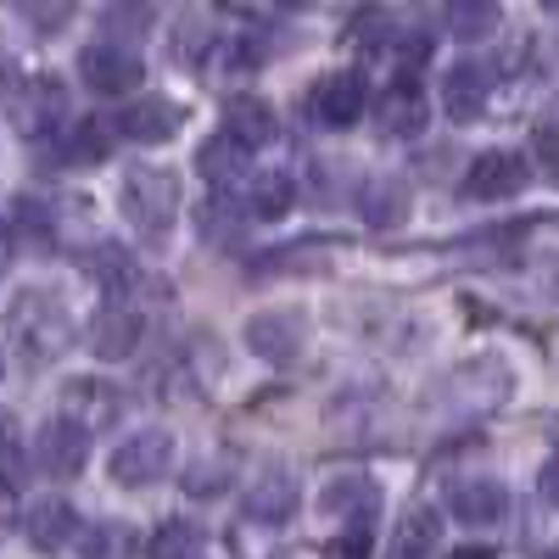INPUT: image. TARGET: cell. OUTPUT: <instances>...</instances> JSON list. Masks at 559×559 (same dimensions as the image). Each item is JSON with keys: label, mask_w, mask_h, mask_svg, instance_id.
<instances>
[{"label": "cell", "mask_w": 559, "mask_h": 559, "mask_svg": "<svg viewBox=\"0 0 559 559\" xmlns=\"http://www.w3.org/2000/svg\"><path fill=\"white\" fill-rule=\"evenodd\" d=\"M7 336L28 364H51L73 342V319L57 292H17V302L7 308Z\"/></svg>", "instance_id": "6da1fadb"}, {"label": "cell", "mask_w": 559, "mask_h": 559, "mask_svg": "<svg viewBox=\"0 0 559 559\" xmlns=\"http://www.w3.org/2000/svg\"><path fill=\"white\" fill-rule=\"evenodd\" d=\"M123 213L134 224L140 241H168V229L179 218V179L168 168H134L123 179Z\"/></svg>", "instance_id": "7a4b0ae2"}, {"label": "cell", "mask_w": 559, "mask_h": 559, "mask_svg": "<svg viewBox=\"0 0 559 559\" xmlns=\"http://www.w3.org/2000/svg\"><path fill=\"white\" fill-rule=\"evenodd\" d=\"M107 471L118 487H157L174 471V437L168 431H134L129 442H118Z\"/></svg>", "instance_id": "3957f363"}, {"label": "cell", "mask_w": 559, "mask_h": 559, "mask_svg": "<svg viewBox=\"0 0 559 559\" xmlns=\"http://www.w3.org/2000/svg\"><path fill=\"white\" fill-rule=\"evenodd\" d=\"M369 107V84L358 73H324L308 96V112L319 129H353Z\"/></svg>", "instance_id": "277c9868"}, {"label": "cell", "mask_w": 559, "mask_h": 559, "mask_svg": "<svg viewBox=\"0 0 559 559\" xmlns=\"http://www.w3.org/2000/svg\"><path fill=\"white\" fill-rule=\"evenodd\" d=\"M62 118H68V90H62L51 73L28 79L23 90H12V123H17V134L39 140V134L62 129Z\"/></svg>", "instance_id": "5b68a950"}, {"label": "cell", "mask_w": 559, "mask_h": 559, "mask_svg": "<svg viewBox=\"0 0 559 559\" xmlns=\"http://www.w3.org/2000/svg\"><path fill=\"white\" fill-rule=\"evenodd\" d=\"M79 73H84L90 90H102V96H134L140 79H146L140 57L123 51V45H84V51H79Z\"/></svg>", "instance_id": "8992f818"}, {"label": "cell", "mask_w": 559, "mask_h": 559, "mask_svg": "<svg viewBox=\"0 0 559 559\" xmlns=\"http://www.w3.org/2000/svg\"><path fill=\"white\" fill-rule=\"evenodd\" d=\"M84 459H90V431H79L73 419H51V426H39L34 437V464L45 476H57V481H73L84 471Z\"/></svg>", "instance_id": "52a82bcc"}, {"label": "cell", "mask_w": 559, "mask_h": 559, "mask_svg": "<svg viewBox=\"0 0 559 559\" xmlns=\"http://www.w3.org/2000/svg\"><path fill=\"white\" fill-rule=\"evenodd\" d=\"M526 179H532V168L515 152H481L471 163V174H464V191L476 202H509V197L526 191Z\"/></svg>", "instance_id": "ba28073f"}, {"label": "cell", "mask_w": 559, "mask_h": 559, "mask_svg": "<svg viewBox=\"0 0 559 559\" xmlns=\"http://www.w3.org/2000/svg\"><path fill=\"white\" fill-rule=\"evenodd\" d=\"M247 347L269 364H292L302 353V313H286V308H263L247 319Z\"/></svg>", "instance_id": "9c48e42d"}, {"label": "cell", "mask_w": 559, "mask_h": 559, "mask_svg": "<svg viewBox=\"0 0 559 559\" xmlns=\"http://www.w3.org/2000/svg\"><path fill=\"white\" fill-rule=\"evenodd\" d=\"M123 414V392L118 386H107V381H68L62 386V419H73L79 431H102V426H112V419Z\"/></svg>", "instance_id": "30bf717a"}, {"label": "cell", "mask_w": 559, "mask_h": 559, "mask_svg": "<svg viewBox=\"0 0 559 559\" xmlns=\"http://www.w3.org/2000/svg\"><path fill=\"white\" fill-rule=\"evenodd\" d=\"M448 515H453L459 526H498V521L509 515V492H503V481H492V476L459 481V487L448 492Z\"/></svg>", "instance_id": "8fae6325"}, {"label": "cell", "mask_w": 559, "mask_h": 559, "mask_svg": "<svg viewBox=\"0 0 559 559\" xmlns=\"http://www.w3.org/2000/svg\"><path fill=\"white\" fill-rule=\"evenodd\" d=\"M23 532L39 554H62L68 543H79V515H73L68 498H39V503H28Z\"/></svg>", "instance_id": "7c38bea8"}, {"label": "cell", "mask_w": 559, "mask_h": 559, "mask_svg": "<svg viewBox=\"0 0 559 559\" xmlns=\"http://www.w3.org/2000/svg\"><path fill=\"white\" fill-rule=\"evenodd\" d=\"M112 123H118V134L134 140V146H163V140L179 134V107L163 102V96H140V102H129L123 118H112Z\"/></svg>", "instance_id": "4fadbf2b"}, {"label": "cell", "mask_w": 559, "mask_h": 559, "mask_svg": "<svg viewBox=\"0 0 559 559\" xmlns=\"http://www.w3.org/2000/svg\"><path fill=\"white\" fill-rule=\"evenodd\" d=\"M376 123L392 140H414L419 129H426V96H419L414 79H397L392 90H381L376 96Z\"/></svg>", "instance_id": "5bb4252c"}, {"label": "cell", "mask_w": 559, "mask_h": 559, "mask_svg": "<svg viewBox=\"0 0 559 559\" xmlns=\"http://www.w3.org/2000/svg\"><path fill=\"white\" fill-rule=\"evenodd\" d=\"M224 134L236 140L241 152H258V146H269V140L280 134V123H274V107H269L263 96H229V102H224Z\"/></svg>", "instance_id": "9a60e30c"}, {"label": "cell", "mask_w": 559, "mask_h": 559, "mask_svg": "<svg viewBox=\"0 0 559 559\" xmlns=\"http://www.w3.org/2000/svg\"><path fill=\"white\" fill-rule=\"evenodd\" d=\"M140 336H146V324H140L134 308H102L96 319H90V353L107 358V364L129 358L140 347Z\"/></svg>", "instance_id": "2e32d148"}, {"label": "cell", "mask_w": 559, "mask_h": 559, "mask_svg": "<svg viewBox=\"0 0 559 559\" xmlns=\"http://www.w3.org/2000/svg\"><path fill=\"white\" fill-rule=\"evenodd\" d=\"M319 509L324 515H347V526H369L381 509V487L369 476H336V481H324Z\"/></svg>", "instance_id": "e0dca14e"}, {"label": "cell", "mask_w": 559, "mask_h": 559, "mask_svg": "<svg viewBox=\"0 0 559 559\" xmlns=\"http://www.w3.org/2000/svg\"><path fill=\"white\" fill-rule=\"evenodd\" d=\"M358 213H364V224H376V229L403 224V218H408V185H403V174L364 179V185H358Z\"/></svg>", "instance_id": "ac0fdd59"}, {"label": "cell", "mask_w": 559, "mask_h": 559, "mask_svg": "<svg viewBox=\"0 0 559 559\" xmlns=\"http://www.w3.org/2000/svg\"><path fill=\"white\" fill-rule=\"evenodd\" d=\"M487 73L481 68H471V62H459V68H448V79H442V112H448V123H476L481 118V107H487Z\"/></svg>", "instance_id": "d6986e66"}, {"label": "cell", "mask_w": 559, "mask_h": 559, "mask_svg": "<svg viewBox=\"0 0 559 559\" xmlns=\"http://www.w3.org/2000/svg\"><path fill=\"white\" fill-rule=\"evenodd\" d=\"M297 503H302L297 481H292L286 471H274V476H263V481L247 492V515L263 521V526H286V521L297 515Z\"/></svg>", "instance_id": "ffe728a7"}, {"label": "cell", "mask_w": 559, "mask_h": 559, "mask_svg": "<svg viewBox=\"0 0 559 559\" xmlns=\"http://www.w3.org/2000/svg\"><path fill=\"white\" fill-rule=\"evenodd\" d=\"M437 543H442V515H437V509H408L403 526H397L392 554H397V559H431Z\"/></svg>", "instance_id": "44dd1931"}, {"label": "cell", "mask_w": 559, "mask_h": 559, "mask_svg": "<svg viewBox=\"0 0 559 559\" xmlns=\"http://www.w3.org/2000/svg\"><path fill=\"white\" fill-rule=\"evenodd\" d=\"M498 23H503L498 0H448V34L464 39V45H471V39H492Z\"/></svg>", "instance_id": "7402d4cb"}, {"label": "cell", "mask_w": 559, "mask_h": 559, "mask_svg": "<svg viewBox=\"0 0 559 559\" xmlns=\"http://www.w3.org/2000/svg\"><path fill=\"white\" fill-rule=\"evenodd\" d=\"M152 559H197L202 554V526L197 521H163L146 543Z\"/></svg>", "instance_id": "603a6c76"}, {"label": "cell", "mask_w": 559, "mask_h": 559, "mask_svg": "<svg viewBox=\"0 0 559 559\" xmlns=\"http://www.w3.org/2000/svg\"><path fill=\"white\" fill-rule=\"evenodd\" d=\"M197 168H202L213 185H229V179H241V168H247V152H241L229 134H213L207 146L197 152Z\"/></svg>", "instance_id": "cb8c5ba5"}, {"label": "cell", "mask_w": 559, "mask_h": 559, "mask_svg": "<svg viewBox=\"0 0 559 559\" xmlns=\"http://www.w3.org/2000/svg\"><path fill=\"white\" fill-rule=\"evenodd\" d=\"M79 548L84 559H134V532L123 521H102V526L79 532Z\"/></svg>", "instance_id": "d4e9b609"}, {"label": "cell", "mask_w": 559, "mask_h": 559, "mask_svg": "<svg viewBox=\"0 0 559 559\" xmlns=\"http://www.w3.org/2000/svg\"><path fill=\"white\" fill-rule=\"evenodd\" d=\"M247 213H252V218H263V224L286 218V213H292V179H286V174H263V179L252 185Z\"/></svg>", "instance_id": "484cf974"}, {"label": "cell", "mask_w": 559, "mask_h": 559, "mask_svg": "<svg viewBox=\"0 0 559 559\" xmlns=\"http://www.w3.org/2000/svg\"><path fill=\"white\" fill-rule=\"evenodd\" d=\"M112 152V129H107V118H84V123H73V134H68V163H102Z\"/></svg>", "instance_id": "4316f807"}, {"label": "cell", "mask_w": 559, "mask_h": 559, "mask_svg": "<svg viewBox=\"0 0 559 559\" xmlns=\"http://www.w3.org/2000/svg\"><path fill=\"white\" fill-rule=\"evenodd\" d=\"M532 163L543 168L548 185H559V123H537L532 129Z\"/></svg>", "instance_id": "83f0119b"}, {"label": "cell", "mask_w": 559, "mask_h": 559, "mask_svg": "<svg viewBox=\"0 0 559 559\" xmlns=\"http://www.w3.org/2000/svg\"><path fill=\"white\" fill-rule=\"evenodd\" d=\"M12 213H17V229H23V236H28L34 247H51V213H45L39 202H28V197H23Z\"/></svg>", "instance_id": "f1b7e54d"}, {"label": "cell", "mask_w": 559, "mask_h": 559, "mask_svg": "<svg viewBox=\"0 0 559 559\" xmlns=\"http://www.w3.org/2000/svg\"><path fill=\"white\" fill-rule=\"evenodd\" d=\"M185 487H191L197 498H207V492H218V487H229V464H197L191 476H185Z\"/></svg>", "instance_id": "f546056e"}, {"label": "cell", "mask_w": 559, "mask_h": 559, "mask_svg": "<svg viewBox=\"0 0 559 559\" xmlns=\"http://www.w3.org/2000/svg\"><path fill=\"white\" fill-rule=\"evenodd\" d=\"M331 554H336V559H369V526H347Z\"/></svg>", "instance_id": "4dcf8cb0"}, {"label": "cell", "mask_w": 559, "mask_h": 559, "mask_svg": "<svg viewBox=\"0 0 559 559\" xmlns=\"http://www.w3.org/2000/svg\"><path fill=\"white\" fill-rule=\"evenodd\" d=\"M17 526V492H12V481L0 476V532H12Z\"/></svg>", "instance_id": "1f68e13d"}, {"label": "cell", "mask_w": 559, "mask_h": 559, "mask_svg": "<svg viewBox=\"0 0 559 559\" xmlns=\"http://www.w3.org/2000/svg\"><path fill=\"white\" fill-rule=\"evenodd\" d=\"M537 492H543V498H548V503L559 509V459H548V464H543V476H537Z\"/></svg>", "instance_id": "d6a6232c"}, {"label": "cell", "mask_w": 559, "mask_h": 559, "mask_svg": "<svg viewBox=\"0 0 559 559\" xmlns=\"http://www.w3.org/2000/svg\"><path fill=\"white\" fill-rule=\"evenodd\" d=\"M224 12H236V17H258L263 12V0H218Z\"/></svg>", "instance_id": "836d02e7"}, {"label": "cell", "mask_w": 559, "mask_h": 559, "mask_svg": "<svg viewBox=\"0 0 559 559\" xmlns=\"http://www.w3.org/2000/svg\"><path fill=\"white\" fill-rule=\"evenodd\" d=\"M543 292L559 297V258H543Z\"/></svg>", "instance_id": "e575fe53"}, {"label": "cell", "mask_w": 559, "mask_h": 559, "mask_svg": "<svg viewBox=\"0 0 559 559\" xmlns=\"http://www.w3.org/2000/svg\"><path fill=\"white\" fill-rule=\"evenodd\" d=\"M448 559H492V548H487V543H464V548H453Z\"/></svg>", "instance_id": "d590c367"}, {"label": "cell", "mask_w": 559, "mask_h": 559, "mask_svg": "<svg viewBox=\"0 0 559 559\" xmlns=\"http://www.w3.org/2000/svg\"><path fill=\"white\" fill-rule=\"evenodd\" d=\"M537 559H559V548H548V554H537Z\"/></svg>", "instance_id": "8d00e7d4"}, {"label": "cell", "mask_w": 559, "mask_h": 559, "mask_svg": "<svg viewBox=\"0 0 559 559\" xmlns=\"http://www.w3.org/2000/svg\"><path fill=\"white\" fill-rule=\"evenodd\" d=\"M0 369H7V358H0Z\"/></svg>", "instance_id": "74e56055"}]
</instances>
